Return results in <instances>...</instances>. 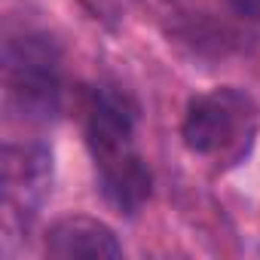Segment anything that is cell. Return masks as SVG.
Masks as SVG:
<instances>
[{"label": "cell", "mask_w": 260, "mask_h": 260, "mask_svg": "<svg viewBox=\"0 0 260 260\" xmlns=\"http://www.w3.org/2000/svg\"><path fill=\"white\" fill-rule=\"evenodd\" d=\"M86 144L98 187L119 214H138L150 199V169L135 147V107L122 92L98 86L86 98Z\"/></svg>", "instance_id": "6da1fadb"}, {"label": "cell", "mask_w": 260, "mask_h": 260, "mask_svg": "<svg viewBox=\"0 0 260 260\" xmlns=\"http://www.w3.org/2000/svg\"><path fill=\"white\" fill-rule=\"evenodd\" d=\"M257 122L260 116L254 98L236 86H220L190 98L181 135L187 150L230 169L251 153Z\"/></svg>", "instance_id": "7a4b0ae2"}, {"label": "cell", "mask_w": 260, "mask_h": 260, "mask_svg": "<svg viewBox=\"0 0 260 260\" xmlns=\"http://www.w3.org/2000/svg\"><path fill=\"white\" fill-rule=\"evenodd\" d=\"M4 80L13 113L25 122H46L61 104V55L43 34H22L4 46Z\"/></svg>", "instance_id": "3957f363"}, {"label": "cell", "mask_w": 260, "mask_h": 260, "mask_svg": "<svg viewBox=\"0 0 260 260\" xmlns=\"http://www.w3.org/2000/svg\"><path fill=\"white\" fill-rule=\"evenodd\" d=\"M52 159L37 144L7 147L4 150V193L7 205L19 214H34L49 193Z\"/></svg>", "instance_id": "277c9868"}, {"label": "cell", "mask_w": 260, "mask_h": 260, "mask_svg": "<svg viewBox=\"0 0 260 260\" xmlns=\"http://www.w3.org/2000/svg\"><path fill=\"white\" fill-rule=\"evenodd\" d=\"M46 254L55 260H110L122 254V245L104 220L74 214L49 226Z\"/></svg>", "instance_id": "5b68a950"}, {"label": "cell", "mask_w": 260, "mask_h": 260, "mask_svg": "<svg viewBox=\"0 0 260 260\" xmlns=\"http://www.w3.org/2000/svg\"><path fill=\"white\" fill-rule=\"evenodd\" d=\"M239 4V10H245V13H257L260 16V0H236Z\"/></svg>", "instance_id": "8992f818"}]
</instances>
